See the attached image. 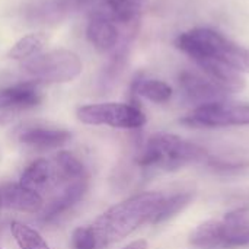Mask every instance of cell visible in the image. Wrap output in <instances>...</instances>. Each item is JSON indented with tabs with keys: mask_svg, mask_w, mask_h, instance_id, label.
I'll return each mask as SVG.
<instances>
[{
	"mask_svg": "<svg viewBox=\"0 0 249 249\" xmlns=\"http://www.w3.org/2000/svg\"><path fill=\"white\" fill-rule=\"evenodd\" d=\"M165 197L163 193L158 191L142 193L117 203L104 212L92 225H89L98 241V248L118 242L130 236L140 226L152 223Z\"/></svg>",
	"mask_w": 249,
	"mask_h": 249,
	"instance_id": "6da1fadb",
	"label": "cell"
},
{
	"mask_svg": "<svg viewBox=\"0 0 249 249\" xmlns=\"http://www.w3.org/2000/svg\"><path fill=\"white\" fill-rule=\"evenodd\" d=\"M175 47L194 63L212 60L249 74V48L213 28H193L175 38Z\"/></svg>",
	"mask_w": 249,
	"mask_h": 249,
	"instance_id": "7a4b0ae2",
	"label": "cell"
},
{
	"mask_svg": "<svg viewBox=\"0 0 249 249\" xmlns=\"http://www.w3.org/2000/svg\"><path fill=\"white\" fill-rule=\"evenodd\" d=\"M207 159L209 153L200 144L177 134L155 133L147 139L137 158V163L143 168L178 171L188 165L207 162Z\"/></svg>",
	"mask_w": 249,
	"mask_h": 249,
	"instance_id": "3957f363",
	"label": "cell"
},
{
	"mask_svg": "<svg viewBox=\"0 0 249 249\" xmlns=\"http://www.w3.org/2000/svg\"><path fill=\"white\" fill-rule=\"evenodd\" d=\"M190 244L201 249H235L249 247V209L226 213L222 220H207L190 235Z\"/></svg>",
	"mask_w": 249,
	"mask_h": 249,
	"instance_id": "277c9868",
	"label": "cell"
},
{
	"mask_svg": "<svg viewBox=\"0 0 249 249\" xmlns=\"http://www.w3.org/2000/svg\"><path fill=\"white\" fill-rule=\"evenodd\" d=\"M22 69L26 74L39 82L67 83L82 73L83 64L79 55L70 50H53L26 60Z\"/></svg>",
	"mask_w": 249,
	"mask_h": 249,
	"instance_id": "5b68a950",
	"label": "cell"
},
{
	"mask_svg": "<svg viewBox=\"0 0 249 249\" xmlns=\"http://www.w3.org/2000/svg\"><path fill=\"white\" fill-rule=\"evenodd\" d=\"M181 123L194 128H223V127H242L249 125L248 102L216 101L196 107Z\"/></svg>",
	"mask_w": 249,
	"mask_h": 249,
	"instance_id": "8992f818",
	"label": "cell"
},
{
	"mask_svg": "<svg viewBox=\"0 0 249 249\" xmlns=\"http://www.w3.org/2000/svg\"><path fill=\"white\" fill-rule=\"evenodd\" d=\"M77 120L88 125H108L112 128L137 130L147 118L137 104L102 102L83 105L76 112Z\"/></svg>",
	"mask_w": 249,
	"mask_h": 249,
	"instance_id": "52a82bcc",
	"label": "cell"
},
{
	"mask_svg": "<svg viewBox=\"0 0 249 249\" xmlns=\"http://www.w3.org/2000/svg\"><path fill=\"white\" fill-rule=\"evenodd\" d=\"M42 96L35 83H18L0 90V127L10 124L19 114L39 105Z\"/></svg>",
	"mask_w": 249,
	"mask_h": 249,
	"instance_id": "ba28073f",
	"label": "cell"
},
{
	"mask_svg": "<svg viewBox=\"0 0 249 249\" xmlns=\"http://www.w3.org/2000/svg\"><path fill=\"white\" fill-rule=\"evenodd\" d=\"M178 83L184 96L190 102L197 104V107L209 102L223 101L229 95L220 86H217L209 77H206L203 73H197L191 70L181 71L178 76Z\"/></svg>",
	"mask_w": 249,
	"mask_h": 249,
	"instance_id": "9c48e42d",
	"label": "cell"
},
{
	"mask_svg": "<svg viewBox=\"0 0 249 249\" xmlns=\"http://www.w3.org/2000/svg\"><path fill=\"white\" fill-rule=\"evenodd\" d=\"M147 7V0H90L89 13L104 16L114 23L131 25L140 19Z\"/></svg>",
	"mask_w": 249,
	"mask_h": 249,
	"instance_id": "30bf717a",
	"label": "cell"
},
{
	"mask_svg": "<svg viewBox=\"0 0 249 249\" xmlns=\"http://www.w3.org/2000/svg\"><path fill=\"white\" fill-rule=\"evenodd\" d=\"M83 10V0H36L25 9V16L31 23H57L67 15Z\"/></svg>",
	"mask_w": 249,
	"mask_h": 249,
	"instance_id": "8fae6325",
	"label": "cell"
},
{
	"mask_svg": "<svg viewBox=\"0 0 249 249\" xmlns=\"http://www.w3.org/2000/svg\"><path fill=\"white\" fill-rule=\"evenodd\" d=\"M89 188V179H79L73 182H67L63 188L61 194L54 197L42 210V220L44 222H55L58 217L66 214L69 210H71L88 193Z\"/></svg>",
	"mask_w": 249,
	"mask_h": 249,
	"instance_id": "7c38bea8",
	"label": "cell"
},
{
	"mask_svg": "<svg viewBox=\"0 0 249 249\" xmlns=\"http://www.w3.org/2000/svg\"><path fill=\"white\" fill-rule=\"evenodd\" d=\"M0 200H1V206L22 213L35 214L44 209L42 196L22 187L19 182L3 185L0 188Z\"/></svg>",
	"mask_w": 249,
	"mask_h": 249,
	"instance_id": "4fadbf2b",
	"label": "cell"
},
{
	"mask_svg": "<svg viewBox=\"0 0 249 249\" xmlns=\"http://www.w3.org/2000/svg\"><path fill=\"white\" fill-rule=\"evenodd\" d=\"M58 181L55 166L45 159H36L22 172L19 184L38 194L50 190Z\"/></svg>",
	"mask_w": 249,
	"mask_h": 249,
	"instance_id": "5bb4252c",
	"label": "cell"
},
{
	"mask_svg": "<svg viewBox=\"0 0 249 249\" xmlns=\"http://www.w3.org/2000/svg\"><path fill=\"white\" fill-rule=\"evenodd\" d=\"M86 36L99 53L112 51L120 38L117 25L99 15H90V20L86 28Z\"/></svg>",
	"mask_w": 249,
	"mask_h": 249,
	"instance_id": "9a60e30c",
	"label": "cell"
},
{
	"mask_svg": "<svg viewBox=\"0 0 249 249\" xmlns=\"http://www.w3.org/2000/svg\"><path fill=\"white\" fill-rule=\"evenodd\" d=\"M18 139L20 143L36 149H55L66 144L71 139V134L67 130L34 125L23 128Z\"/></svg>",
	"mask_w": 249,
	"mask_h": 249,
	"instance_id": "2e32d148",
	"label": "cell"
},
{
	"mask_svg": "<svg viewBox=\"0 0 249 249\" xmlns=\"http://www.w3.org/2000/svg\"><path fill=\"white\" fill-rule=\"evenodd\" d=\"M131 39L133 35L127 36L121 45H117L112 51V57L108 60V63L105 64V67L102 69V73L99 76V89L102 92L111 89L114 86V83L117 82V79L120 77V74L123 73L127 58H128V53H130V45H131Z\"/></svg>",
	"mask_w": 249,
	"mask_h": 249,
	"instance_id": "e0dca14e",
	"label": "cell"
},
{
	"mask_svg": "<svg viewBox=\"0 0 249 249\" xmlns=\"http://www.w3.org/2000/svg\"><path fill=\"white\" fill-rule=\"evenodd\" d=\"M131 92L155 104H165L171 101L174 95L172 88L166 82L159 79H144V77H139L133 82Z\"/></svg>",
	"mask_w": 249,
	"mask_h": 249,
	"instance_id": "ac0fdd59",
	"label": "cell"
},
{
	"mask_svg": "<svg viewBox=\"0 0 249 249\" xmlns=\"http://www.w3.org/2000/svg\"><path fill=\"white\" fill-rule=\"evenodd\" d=\"M55 171L58 179L67 182L79 181V179H89V172L82 160L74 156L71 152L61 150L55 156Z\"/></svg>",
	"mask_w": 249,
	"mask_h": 249,
	"instance_id": "d6986e66",
	"label": "cell"
},
{
	"mask_svg": "<svg viewBox=\"0 0 249 249\" xmlns=\"http://www.w3.org/2000/svg\"><path fill=\"white\" fill-rule=\"evenodd\" d=\"M45 42H47V36L42 32H34V34L25 35L10 48L7 55L12 60L26 61V60L38 55L39 51L44 48Z\"/></svg>",
	"mask_w": 249,
	"mask_h": 249,
	"instance_id": "ffe728a7",
	"label": "cell"
},
{
	"mask_svg": "<svg viewBox=\"0 0 249 249\" xmlns=\"http://www.w3.org/2000/svg\"><path fill=\"white\" fill-rule=\"evenodd\" d=\"M10 232L20 249H51L38 231L25 223L12 222Z\"/></svg>",
	"mask_w": 249,
	"mask_h": 249,
	"instance_id": "44dd1931",
	"label": "cell"
},
{
	"mask_svg": "<svg viewBox=\"0 0 249 249\" xmlns=\"http://www.w3.org/2000/svg\"><path fill=\"white\" fill-rule=\"evenodd\" d=\"M194 198V194L193 193H177V194H172V196H166L159 212L156 213L155 219L152 220V225H158V223H162V222H166L169 220L171 217L177 216L179 212H182Z\"/></svg>",
	"mask_w": 249,
	"mask_h": 249,
	"instance_id": "7402d4cb",
	"label": "cell"
},
{
	"mask_svg": "<svg viewBox=\"0 0 249 249\" xmlns=\"http://www.w3.org/2000/svg\"><path fill=\"white\" fill-rule=\"evenodd\" d=\"M71 245L74 249H99L90 226H80L74 229L71 233Z\"/></svg>",
	"mask_w": 249,
	"mask_h": 249,
	"instance_id": "603a6c76",
	"label": "cell"
},
{
	"mask_svg": "<svg viewBox=\"0 0 249 249\" xmlns=\"http://www.w3.org/2000/svg\"><path fill=\"white\" fill-rule=\"evenodd\" d=\"M121 249H147V242L143 239H139V241H134V242L128 244L127 247Z\"/></svg>",
	"mask_w": 249,
	"mask_h": 249,
	"instance_id": "cb8c5ba5",
	"label": "cell"
},
{
	"mask_svg": "<svg viewBox=\"0 0 249 249\" xmlns=\"http://www.w3.org/2000/svg\"><path fill=\"white\" fill-rule=\"evenodd\" d=\"M0 207H1V200H0Z\"/></svg>",
	"mask_w": 249,
	"mask_h": 249,
	"instance_id": "d4e9b609",
	"label": "cell"
},
{
	"mask_svg": "<svg viewBox=\"0 0 249 249\" xmlns=\"http://www.w3.org/2000/svg\"><path fill=\"white\" fill-rule=\"evenodd\" d=\"M0 249H1V248H0Z\"/></svg>",
	"mask_w": 249,
	"mask_h": 249,
	"instance_id": "484cf974",
	"label": "cell"
}]
</instances>
